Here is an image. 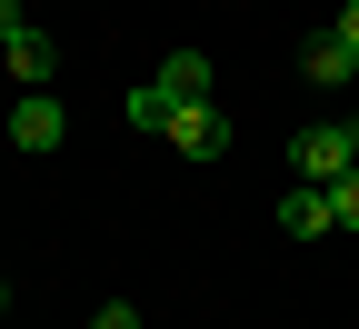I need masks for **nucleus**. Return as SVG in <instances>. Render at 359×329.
I'll use <instances>...</instances> for the list:
<instances>
[{"label":"nucleus","mask_w":359,"mask_h":329,"mask_svg":"<svg viewBox=\"0 0 359 329\" xmlns=\"http://www.w3.org/2000/svg\"><path fill=\"white\" fill-rule=\"evenodd\" d=\"M180 100H210V60H200V51H170V60H160V80L130 90V130H160Z\"/></svg>","instance_id":"obj_1"},{"label":"nucleus","mask_w":359,"mask_h":329,"mask_svg":"<svg viewBox=\"0 0 359 329\" xmlns=\"http://www.w3.org/2000/svg\"><path fill=\"white\" fill-rule=\"evenodd\" d=\"M160 130H170V150H190V160H219V150H230V120H219V100H180Z\"/></svg>","instance_id":"obj_2"},{"label":"nucleus","mask_w":359,"mask_h":329,"mask_svg":"<svg viewBox=\"0 0 359 329\" xmlns=\"http://www.w3.org/2000/svg\"><path fill=\"white\" fill-rule=\"evenodd\" d=\"M290 160H299V180H320V190H330L339 170H359V160H349V130H339V120L299 130V140H290Z\"/></svg>","instance_id":"obj_3"},{"label":"nucleus","mask_w":359,"mask_h":329,"mask_svg":"<svg viewBox=\"0 0 359 329\" xmlns=\"http://www.w3.org/2000/svg\"><path fill=\"white\" fill-rule=\"evenodd\" d=\"M60 130H70V110L50 100V90H20V110H11V150H60Z\"/></svg>","instance_id":"obj_4"},{"label":"nucleus","mask_w":359,"mask_h":329,"mask_svg":"<svg viewBox=\"0 0 359 329\" xmlns=\"http://www.w3.org/2000/svg\"><path fill=\"white\" fill-rule=\"evenodd\" d=\"M280 229H290V240H330V229H339V210H330V190H320V180H290Z\"/></svg>","instance_id":"obj_5"},{"label":"nucleus","mask_w":359,"mask_h":329,"mask_svg":"<svg viewBox=\"0 0 359 329\" xmlns=\"http://www.w3.org/2000/svg\"><path fill=\"white\" fill-rule=\"evenodd\" d=\"M0 60H11V80H30V90H50V70H60V51H50V30H11V40H0Z\"/></svg>","instance_id":"obj_6"},{"label":"nucleus","mask_w":359,"mask_h":329,"mask_svg":"<svg viewBox=\"0 0 359 329\" xmlns=\"http://www.w3.org/2000/svg\"><path fill=\"white\" fill-rule=\"evenodd\" d=\"M299 70H309V90H349V80H359V60L339 51L330 30H320V40H309V51H299Z\"/></svg>","instance_id":"obj_7"},{"label":"nucleus","mask_w":359,"mask_h":329,"mask_svg":"<svg viewBox=\"0 0 359 329\" xmlns=\"http://www.w3.org/2000/svg\"><path fill=\"white\" fill-rule=\"evenodd\" d=\"M330 210H339V229L359 240V170H339V180H330Z\"/></svg>","instance_id":"obj_8"},{"label":"nucleus","mask_w":359,"mask_h":329,"mask_svg":"<svg viewBox=\"0 0 359 329\" xmlns=\"http://www.w3.org/2000/svg\"><path fill=\"white\" fill-rule=\"evenodd\" d=\"M330 40H339L349 60H359V0H339V20H330Z\"/></svg>","instance_id":"obj_9"},{"label":"nucleus","mask_w":359,"mask_h":329,"mask_svg":"<svg viewBox=\"0 0 359 329\" xmlns=\"http://www.w3.org/2000/svg\"><path fill=\"white\" fill-rule=\"evenodd\" d=\"M90 329H140V309H130V300H110L100 319H90Z\"/></svg>","instance_id":"obj_10"},{"label":"nucleus","mask_w":359,"mask_h":329,"mask_svg":"<svg viewBox=\"0 0 359 329\" xmlns=\"http://www.w3.org/2000/svg\"><path fill=\"white\" fill-rule=\"evenodd\" d=\"M20 20H30V11H20V0H0V40H11V30H20Z\"/></svg>","instance_id":"obj_11"},{"label":"nucleus","mask_w":359,"mask_h":329,"mask_svg":"<svg viewBox=\"0 0 359 329\" xmlns=\"http://www.w3.org/2000/svg\"><path fill=\"white\" fill-rule=\"evenodd\" d=\"M339 130H349V160H359V120H339Z\"/></svg>","instance_id":"obj_12"}]
</instances>
